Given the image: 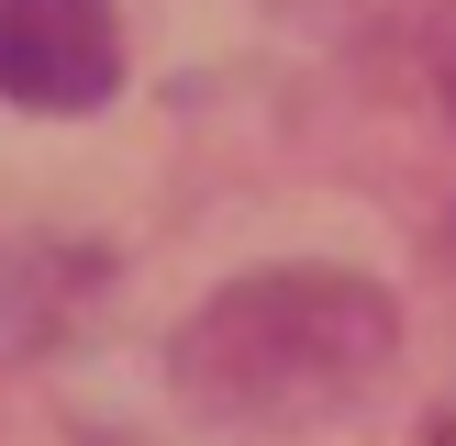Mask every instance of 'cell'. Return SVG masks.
I'll list each match as a JSON object with an SVG mask.
<instances>
[{
  "label": "cell",
  "instance_id": "6da1fadb",
  "mask_svg": "<svg viewBox=\"0 0 456 446\" xmlns=\"http://www.w3.org/2000/svg\"><path fill=\"white\" fill-rule=\"evenodd\" d=\"M390 346H401V312L379 279L256 268L190 312V334L167 346V379L212 424H323L390 368Z\"/></svg>",
  "mask_w": 456,
  "mask_h": 446
},
{
  "label": "cell",
  "instance_id": "7a4b0ae2",
  "mask_svg": "<svg viewBox=\"0 0 456 446\" xmlns=\"http://www.w3.org/2000/svg\"><path fill=\"white\" fill-rule=\"evenodd\" d=\"M123 89L111 0H0V101L22 112H101Z\"/></svg>",
  "mask_w": 456,
  "mask_h": 446
}]
</instances>
